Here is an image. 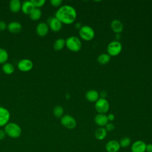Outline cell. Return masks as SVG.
Segmentation results:
<instances>
[{
	"label": "cell",
	"instance_id": "d4e9b609",
	"mask_svg": "<svg viewBox=\"0 0 152 152\" xmlns=\"http://www.w3.org/2000/svg\"><path fill=\"white\" fill-rule=\"evenodd\" d=\"M64 109L61 106H56L53 109V113L56 118H62L64 115Z\"/></svg>",
	"mask_w": 152,
	"mask_h": 152
},
{
	"label": "cell",
	"instance_id": "836d02e7",
	"mask_svg": "<svg viewBox=\"0 0 152 152\" xmlns=\"http://www.w3.org/2000/svg\"><path fill=\"white\" fill-rule=\"evenodd\" d=\"M107 119H108L109 121H113L115 119V115L113 113L109 114L107 116Z\"/></svg>",
	"mask_w": 152,
	"mask_h": 152
},
{
	"label": "cell",
	"instance_id": "7c38bea8",
	"mask_svg": "<svg viewBox=\"0 0 152 152\" xmlns=\"http://www.w3.org/2000/svg\"><path fill=\"white\" fill-rule=\"evenodd\" d=\"M120 148L119 142L114 140L109 141L105 145V149L107 152H118Z\"/></svg>",
	"mask_w": 152,
	"mask_h": 152
},
{
	"label": "cell",
	"instance_id": "d6a6232c",
	"mask_svg": "<svg viewBox=\"0 0 152 152\" xmlns=\"http://www.w3.org/2000/svg\"><path fill=\"white\" fill-rule=\"evenodd\" d=\"M146 152H152V144H148L146 145L145 148Z\"/></svg>",
	"mask_w": 152,
	"mask_h": 152
},
{
	"label": "cell",
	"instance_id": "d6986e66",
	"mask_svg": "<svg viewBox=\"0 0 152 152\" xmlns=\"http://www.w3.org/2000/svg\"><path fill=\"white\" fill-rule=\"evenodd\" d=\"M9 8L12 12H17L21 8V3L19 0H11L9 3Z\"/></svg>",
	"mask_w": 152,
	"mask_h": 152
},
{
	"label": "cell",
	"instance_id": "4dcf8cb0",
	"mask_svg": "<svg viewBox=\"0 0 152 152\" xmlns=\"http://www.w3.org/2000/svg\"><path fill=\"white\" fill-rule=\"evenodd\" d=\"M7 28L6 23L4 21H0V31H3Z\"/></svg>",
	"mask_w": 152,
	"mask_h": 152
},
{
	"label": "cell",
	"instance_id": "83f0119b",
	"mask_svg": "<svg viewBox=\"0 0 152 152\" xmlns=\"http://www.w3.org/2000/svg\"><path fill=\"white\" fill-rule=\"evenodd\" d=\"M35 8H39L43 6L46 2L45 0H31Z\"/></svg>",
	"mask_w": 152,
	"mask_h": 152
},
{
	"label": "cell",
	"instance_id": "7a4b0ae2",
	"mask_svg": "<svg viewBox=\"0 0 152 152\" xmlns=\"http://www.w3.org/2000/svg\"><path fill=\"white\" fill-rule=\"evenodd\" d=\"M6 135L12 138H18L21 134L20 126L14 122H8L4 128Z\"/></svg>",
	"mask_w": 152,
	"mask_h": 152
},
{
	"label": "cell",
	"instance_id": "2e32d148",
	"mask_svg": "<svg viewBox=\"0 0 152 152\" xmlns=\"http://www.w3.org/2000/svg\"><path fill=\"white\" fill-rule=\"evenodd\" d=\"M8 31L12 33H18L22 29V26L18 21H11L7 25Z\"/></svg>",
	"mask_w": 152,
	"mask_h": 152
},
{
	"label": "cell",
	"instance_id": "4fadbf2b",
	"mask_svg": "<svg viewBox=\"0 0 152 152\" xmlns=\"http://www.w3.org/2000/svg\"><path fill=\"white\" fill-rule=\"evenodd\" d=\"M49 26L46 23L41 22L37 25L36 27V31L39 36H45L48 34L49 31Z\"/></svg>",
	"mask_w": 152,
	"mask_h": 152
},
{
	"label": "cell",
	"instance_id": "cb8c5ba5",
	"mask_svg": "<svg viewBox=\"0 0 152 152\" xmlns=\"http://www.w3.org/2000/svg\"><path fill=\"white\" fill-rule=\"evenodd\" d=\"M30 18L32 20H38L42 16V11L39 8H35L29 14Z\"/></svg>",
	"mask_w": 152,
	"mask_h": 152
},
{
	"label": "cell",
	"instance_id": "f546056e",
	"mask_svg": "<svg viewBox=\"0 0 152 152\" xmlns=\"http://www.w3.org/2000/svg\"><path fill=\"white\" fill-rule=\"evenodd\" d=\"M105 129H106V130L107 131H113V129H114V128H115V125H113V124H112V123H107L106 125V126H105V128H104Z\"/></svg>",
	"mask_w": 152,
	"mask_h": 152
},
{
	"label": "cell",
	"instance_id": "603a6c76",
	"mask_svg": "<svg viewBox=\"0 0 152 152\" xmlns=\"http://www.w3.org/2000/svg\"><path fill=\"white\" fill-rule=\"evenodd\" d=\"M110 57L111 56L107 53H102L98 56L97 61L101 65H105L109 62Z\"/></svg>",
	"mask_w": 152,
	"mask_h": 152
},
{
	"label": "cell",
	"instance_id": "7402d4cb",
	"mask_svg": "<svg viewBox=\"0 0 152 152\" xmlns=\"http://www.w3.org/2000/svg\"><path fill=\"white\" fill-rule=\"evenodd\" d=\"M2 69L3 72L6 74H11L14 71V65L9 62H5L3 64L2 66Z\"/></svg>",
	"mask_w": 152,
	"mask_h": 152
},
{
	"label": "cell",
	"instance_id": "52a82bcc",
	"mask_svg": "<svg viewBox=\"0 0 152 152\" xmlns=\"http://www.w3.org/2000/svg\"><path fill=\"white\" fill-rule=\"evenodd\" d=\"M61 124L66 128L72 129L76 127L77 122L74 117L69 115H65L61 118Z\"/></svg>",
	"mask_w": 152,
	"mask_h": 152
},
{
	"label": "cell",
	"instance_id": "3957f363",
	"mask_svg": "<svg viewBox=\"0 0 152 152\" xmlns=\"http://www.w3.org/2000/svg\"><path fill=\"white\" fill-rule=\"evenodd\" d=\"M65 46L73 52H78L82 46L81 40L77 36H70L65 40Z\"/></svg>",
	"mask_w": 152,
	"mask_h": 152
},
{
	"label": "cell",
	"instance_id": "5bb4252c",
	"mask_svg": "<svg viewBox=\"0 0 152 152\" xmlns=\"http://www.w3.org/2000/svg\"><path fill=\"white\" fill-rule=\"evenodd\" d=\"M94 122L96 125L100 126V127L105 126L109 122L107 115L105 114L98 113L94 117Z\"/></svg>",
	"mask_w": 152,
	"mask_h": 152
},
{
	"label": "cell",
	"instance_id": "30bf717a",
	"mask_svg": "<svg viewBox=\"0 0 152 152\" xmlns=\"http://www.w3.org/2000/svg\"><path fill=\"white\" fill-rule=\"evenodd\" d=\"M48 26L53 31H59L62 27V23L55 17H50L48 20Z\"/></svg>",
	"mask_w": 152,
	"mask_h": 152
},
{
	"label": "cell",
	"instance_id": "8fae6325",
	"mask_svg": "<svg viewBox=\"0 0 152 152\" xmlns=\"http://www.w3.org/2000/svg\"><path fill=\"white\" fill-rule=\"evenodd\" d=\"M146 144L142 140H137L135 141L131 145L132 152H145L146 148Z\"/></svg>",
	"mask_w": 152,
	"mask_h": 152
},
{
	"label": "cell",
	"instance_id": "484cf974",
	"mask_svg": "<svg viewBox=\"0 0 152 152\" xmlns=\"http://www.w3.org/2000/svg\"><path fill=\"white\" fill-rule=\"evenodd\" d=\"M8 59V53L6 50L0 48V64H5Z\"/></svg>",
	"mask_w": 152,
	"mask_h": 152
},
{
	"label": "cell",
	"instance_id": "f1b7e54d",
	"mask_svg": "<svg viewBox=\"0 0 152 152\" xmlns=\"http://www.w3.org/2000/svg\"><path fill=\"white\" fill-rule=\"evenodd\" d=\"M62 2V0H50V4L55 7H58L61 5Z\"/></svg>",
	"mask_w": 152,
	"mask_h": 152
},
{
	"label": "cell",
	"instance_id": "e575fe53",
	"mask_svg": "<svg viewBox=\"0 0 152 152\" xmlns=\"http://www.w3.org/2000/svg\"><path fill=\"white\" fill-rule=\"evenodd\" d=\"M75 27H76V28H77V29H78V28L80 29V28L81 27V26L80 23H77V24H76Z\"/></svg>",
	"mask_w": 152,
	"mask_h": 152
},
{
	"label": "cell",
	"instance_id": "1f68e13d",
	"mask_svg": "<svg viewBox=\"0 0 152 152\" xmlns=\"http://www.w3.org/2000/svg\"><path fill=\"white\" fill-rule=\"evenodd\" d=\"M6 133L4 130L0 129V140H2L6 137Z\"/></svg>",
	"mask_w": 152,
	"mask_h": 152
},
{
	"label": "cell",
	"instance_id": "e0dca14e",
	"mask_svg": "<svg viewBox=\"0 0 152 152\" xmlns=\"http://www.w3.org/2000/svg\"><path fill=\"white\" fill-rule=\"evenodd\" d=\"M35 8L31 1H26L21 4V11L26 14H30Z\"/></svg>",
	"mask_w": 152,
	"mask_h": 152
},
{
	"label": "cell",
	"instance_id": "5b68a950",
	"mask_svg": "<svg viewBox=\"0 0 152 152\" xmlns=\"http://www.w3.org/2000/svg\"><path fill=\"white\" fill-rule=\"evenodd\" d=\"M122 46L118 40L110 42L107 46V52L110 56H115L118 55L122 51Z\"/></svg>",
	"mask_w": 152,
	"mask_h": 152
},
{
	"label": "cell",
	"instance_id": "9a60e30c",
	"mask_svg": "<svg viewBox=\"0 0 152 152\" xmlns=\"http://www.w3.org/2000/svg\"><path fill=\"white\" fill-rule=\"evenodd\" d=\"M110 27L112 31L116 33H120L123 31L124 25L119 20H113L110 23Z\"/></svg>",
	"mask_w": 152,
	"mask_h": 152
},
{
	"label": "cell",
	"instance_id": "44dd1931",
	"mask_svg": "<svg viewBox=\"0 0 152 152\" xmlns=\"http://www.w3.org/2000/svg\"><path fill=\"white\" fill-rule=\"evenodd\" d=\"M65 46V40L62 38L56 39L53 43V48L56 50H62Z\"/></svg>",
	"mask_w": 152,
	"mask_h": 152
},
{
	"label": "cell",
	"instance_id": "4316f807",
	"mask_svg": "<svg viewBox=\"0 0 152 152\" xmlns=\"http://www.w3.org/2000/svg\"><path fill=\"white\" fill-rule=\"evenodd\" d=\"M119 143L121 147H128L131 144V139L128 137H124L121 139Z\"/></svg>",
	"mask_w": 152,
	"mask_h": 152
},
{
	"label": "cell",
	"instance_id": "277c9868",
	"mask_svg": "<svg viewBox=\"0 0 152 152\" xmlns=\"http://www.w3.org/2000/svg\"><path fill=\"white\" fill-rule=\"evenodd\" d=\"M80 37L85 41L91 40L95 36V33L92 27L88 26H83L79 29Z\"/></svg>",
	"mask_w": 152,
	"mask_h": 152
},
{
	"label": "cell",
	"instance_id": "ac0fdd59",
	"mask_svg": "<svg viewBox=\"0 0 152 152\" xmlns=\"http://www.w3.org/2000/svg\"><path fill=\"white\" fill-rule=\"evenodd\" d=\"M86 98L90 102H96L99 99V93L95 90H90L86 93Z\"/></svg>",
	"mask_w": 152,
	"mask_h": 152
},
{
	"label": "cell",
	"instance_id": "ffe728a7",
	"mask_svg": "<svg viewBox=\"0 0 152 152\" xmlns=\"http://www.w3.org/2000/svg\"><path fill=\"white\" fill-rule=\"evenodd\" d=\"M94 135L96 138L98 140H102L106 138L107 135V131L104 128L100 127L96 130Z\"/></svg>",
	"mask_w": 152,
	"mask_h": 152
},
{
	"label": "cell",
	"instance_id": "6da1fadb",
	"mask_svg": "<svg viewBox=\"0 0 152 152\" xmlns=\"http://www.w3.org/2000/svg\"><path fill=\"white\" fill-rule=\"evenodd\" d=\"M55 17L62 23L71 24L74 22L77 18V11L73 7L64 5L56 11Z\"/></svg>",
	"mask_w": 152,
	"mask_h": 152
},
{
	"label": "cell",
	"instance_id": "8992f818",
	"mask_svg": "<svg viewBox=\"0 0 152 152\" xmlns=\"http://www.w3.org/2000/svg\"><path fill=\"white\" fill-rule=\"evenodd\" d=\"M95 109L98 113L104 114L109 109V103L108 101L104 98H99L95 103Z\"/></svg>",
	"mask_w": 152,
	"mask_h": 152
},
{
	"label": "cell",
	"instance_id": "9c48e42d",
	"mask_svg": "<svg viewBox=\"0 0 152 152\" xmlns=\"http://www.w3.org/2000/svg\"><path fill=\"white\" fill-rule=\"evenodd\" d=\"M10 119L9 110L2 106H0V126H5Z\"/></svg>",
	"mask_w": 152,
	"mask_h": 152
},
{
	"label": "cell",
	"instance_id": "ba28073f",
	"mask_svg": "<svg viewBox=\"0 0 152 152\" xmlns=\"http://www.w3.org/2000/svg\"><path fill=\"white\" fill-rule=\"evenodd\" d=\"M33 66V62L28 59H23L18 61L17 68L21 71L27 72L32 69Z\"/></svg>",
	"mask_w": 152,
	"mask_h": 152
}]
</instances>
